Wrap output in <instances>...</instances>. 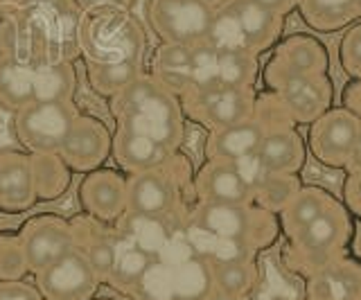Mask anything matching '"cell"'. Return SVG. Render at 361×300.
Returning a JSON list of instances; mask_svg holds the SVG:
<instances>
[{
  "label": "cell",
  "mask_w": 361,
  "mask_h": 300,
  "mask_svg": "<svg viewBox=\"0 0 361 300\" xmlns=\"http://www.w3.org/2000/svg\"><path fill=\"white\" fill-rule=\"evenodd\" d=\"M111 113L116 125L149 136L169 151H178L183 144L185 120L180 99L158 84L149 73H142L116 97H111Z\"/></svg>",
  "instance_id": "cell-1"
},
{
  "label": "cell",
  "mask_w": 361,
  "mask_h": 300,
  "mask_svg": "<svg viewBox=\"0 0 361 300\" xmlns=\"http://www.w3.org/2000/svg\"><path fill=\"white\" fill-rule=\"evenodd\" d=\"M77 0H0V20L16 25L45 57L79 59Z\"/></svg>",
  "instance_id": "cell-2"
},
{
  "label": "cell",
  "mask_w": 361,
  "mask_h": 300,
  "mask_svg": "<svg viewBox=\"0 0 361 300\" xmlns=\"http://www.w3.org/2000/svg\"><path fill=\"white\" fill-rule=\"evenodd\" d=\"M77 43L84 63H145L147 57L145 23L124 7L82 9Z\"/></svg>",
  "instance_id": "cell-3"
},
{
  "label": "cell",
  "mask_w": 361,
  "mask_h": 300,
  "mask_svg": "<svg viewBox=\"0 0 361 300\" xmlns=\"http://www.w3.org/2000/svg\"><path fill=\"white\" fill-rule=\"evenodd\" d=\"M77 68L68 59H0V106L18 111L27 104L75 99Z\"/></svg>",
  "instance_id": "cell-4"
},
{
  "label": "cell",
  "mask_w": 361,
  "mask_h": 300,
  "mask_svg": "<svg viewBox=\"0 0 361 300\" xmlns=\"http://www.w3.org/2000/svg\"><path fill=\"white\" fill-rule=\"evenodd\" d=\"M188 185V161L176 151L161 168L127 176V215L178 221Z\"/></svg>",
  "instance_id": "cell-5"
},
{
  "label": "cell",
  "mask_w": 361,
  "mask_h": 300,
  "mask_svg": "<svg viewBox=\"0 0 361 300\" xmlns=\"http://www.w3.org/2000/svg\"><path fill=\"white\" fill-rule=\"evenodd\" d=\"M79 113L75 99L27 104L14 111V136L27 154H59Z\"/></svg>",
  "instance_id": "cell-6"
},
{
  "label": "cell",
  "mask_w": 361,
  "mask_h": 300,
  "mask_svg": "<svg viewBox=\"0 0 361 300\" xmlns=\"http://www.w3.org/2000/svg\"><path fill=\"white\" fill-rule=\"evenodd\" d=\"M214 7L208 0H147L145 18L161 43L197 46L208 37Z\"/></svg>",
  "instance_id": "cell-7"
},
{
  "label": "cell",
  "mask_w": 361,
  "mask_h": 300,
  "mask_svg": "<svg viewBox=\"0 0 361 300\" xmlns=\"http://www.w3.org/2000/svg\"><path fill=\"white\" fill-rule=\"evenodd\" d=\"M257 80V54L226 52L206 41L192 46V88H253Z\"/></svg>",
  "instance_id": "cell-8"
},
{
  "label": "cell",
  "mask_w": 361,
  "mask_h": 300,
  "mask_svg": "<svg viewBox=\"0 0 361 300\" xmlns=\"http://www.w3.org/2000/svg\"><path fill=\"white\" fill-rule=\"evenodd\" d=\"M178 99L183 106V115H190L208 129L228 127L253 118L255 113L253 88H192Z\"/></svg>",
  "instance_id": "cell-9"
},
{
  "label": "cell",
  "mask_w": 361,
  "mask_h": 300,
  "mask_svg": "<svg viewBox=\"0 0 361 300\" xmlns=\"http://www.w3.org/2000/svg\"><path fill=\"white\" fill-rule=\"evenodd\" d=\"M34 275H37V289L43 300H90L102 282L86 253L79 246Z\"/></svg>",
  "instance_id": "cell-10"
},
{
  "label": "cell",
  "mask_w": 361,
  "mask_h": 300,
  "mask_svg": "<svg viewBox=\"0 0 361 300\" xmlns=\"http://www.w3.org/2000/svg\"><path fill=\"white\" fill-rule=\"evenodd\" d=\"M30 273L45 269L77 246L75 224L59 215H39L27 219L18 230Z\"/></svg>",
  "instance_id": "cell-11"
},
{
  "label": "cell",
  "mask_w": 361,
  "mask_h": 300,
  "mask_svg": "<svg viewBox=\"0 0 361 300\" xmlns=\"http://www.w3.org/2000/svg\"><path fill=\"white\" fill-rule=\"evenodd\" d=\"M113 133L104 120L90 113H79L75 125L63 140L59 156L73 172L88 174L93 170L104 168L111 156Z\"/></svg>",
  "instance_id": "cell-12"
},
{
  "label": "cell",
  "mask_w": 361,
  "mask_h": 300,
  "mask_svg": "<svg viewBox=\"0 0 361 300\" xmlns=\"http://www.w3.org/2000/svg\"><path fill=\"white\" fill-rule=\"evenodd\" d=\"M79 204L99 224H118L127 215V176L106 168L88 172L79 185Z\"/></svg>",
  "instance_id": "cell-13"
},
{
  "label": "cell",
  "mask_w": 361,
  "mask_h": 300,
  "mask_svg": "<svg viewBox=\"0 0 361 300\" xmlns=\"http://www.w3.org/2000/svg\"><path fill=\"white\" fill-rule=\"evenodd\" d=\"M361 122L350 111H330L316 120L312 131V149L327 165H345L357 142Z\"/></svg>",
  "instance_id": "cell-14"
},
{
  "label": "cell",
  "mask_w": 361,
  "mask_h": 300,
  "mask_svg": "<svg viewBox=\"0 0 361 300\" xmlns=\"http://www.w3.org/2000/svg\"><path fill=\"white\" fill-rule=\"evenodd\" d=\"M195 196L203 204H251L253 192L244 183L233 161L208 158L192 179Z\"/></svg>",
  "instance_id": "cell-15"
},
{
  "label": "cell",
  "mask_w": 361,
  "mask_h": 300,
  "mask_svg": "<svg viewBox=\"0 0 361 300\" xmlns=\"http://www.w3.org/2000/svg\"><path fill=\"white\" fill-rule=\"evenodd\" d=\"M274 88L280 106L300 122H310L323 115L327 102H330V84L323 73L293 75L278 82Z\"/></svg>",
  "instance_id": "cell-16"
},
{
  "label": "cell",
  "mask_w": 361,
  "mask_h": 300,
  "mask_svg": "<svg viewBox=\"0 0 361 300\" xmlns=\"http://www.w3.org/2000/svg\"><path fill=\"white\" fill-rule=\"evenodd\" d=\"M37 204L32 156L27 151H0V210L20 215Z\"/></svg>",
  "instance_id": "cell-17"
},
{
  "label": "cell",
  "mask_w": 361,
  "mask_h": 300,
  "mask_svg": "<svg viewBox=\"0 0 361 300\" xmlns=\"http://www.w3.org/2000/svg\"><path fill=\"white\" fill-rule=\"evenodd\" d=\"M323 65L325 52L319 46V41L296 35L278 48L276 57L271 59L267 68V80L271 86H276L278 82L293 75H319L323 73Z\"/></svg>",
  "instance_id": "cell-18"
},
{
  "label": "cell",
  "mask_w": 361,
  "mask_h": 300,
  "mask_svg": "<svg viewBox=\"0 0 361 300\" xmlns=\"http://www.w3.org/2000/svg\"><path fill=\"white\" fill-rule=\"evenodd\" d=\"M176 151H169L161 142H156L149 136H142L138 131H131L127 127L116 125V133H113V147L111 156L124 172L135 174V172H147L154 168H161L169 156H174Z\"/></svg>",
  "instance_id": "cell-19"
},
{
  "label": "cell",
  "mask_w": 361,
  "mask_h": 300,
  "mask_svg": "<svg viewBox=\"0 0 361 300\" xmlns=\"http://www.w3.org/2000/svg\"><path fill=\"white\" fill-rule=\"evenodd\" d=\"M228 7L233 9L246 46L253 54L269 50L282 35L285 16L274 9L259 5L255 0H228Z\"/></svg>",
  "instance_id": "cell-20"
},
{
  "label": "cell",
  "mask_w": 361,
  "mask_h": 300,
  "mask_svg": "<svg viewBox=\"0 0 361 300\" xmlns=\"http://www.w3.org/2000/svg\"><path fill=\"white\" fill-rule=\"evenodd\" d=\"M264 133L267 129L255 115L228 127L210 129V136L206 140V156L217 161H237L248 156V154L257 151Z\"/></svg>",
  "instance_id": "cell-21"
},
{
  "label": "cell",
  "mask_w": 361,
  "mask_h": 300,
  "mask_svg": "<svg viewBox=\"0 0 361 300\" xmlns=\"http://www.w3.org/2000/svg\"><path fill=\"white\" fill-rule=\"evenodd\" d=\"M149 75L167 91L180 97L192 86V46L161 43L152 54Z\"/></svg>",
  "instance_id": "cell-22"
},
{
  "label": "cell",
  "mask_w": 361,
  "mask_h": 300,
  "mask_svg": "<svg viewBox=\"0 0 361 300\" xmlns=\"http://www.w3.org/2000/svg\"><path fill=\"white\" fill-rule=\"evenodd\" d=\"M172 266L176 300H206L214 289L210 262L197 251H190L174 260H165Z\"/></svg>",
  "instance_id": "cell-23"
},
{
  "label": "cell",
  "mask_w": 361,
  "mask_h": 300,
  "mask_svg": "<svg viewBox=\"0 0 361 300\" xmlns=\"http://www.w3.org/2000/svg\"><path fill=\"white\" fill-rule=\"evenodd\" d=\"M257 154L269 172L274 174H291L300 168L305 147L296 131L291 129H269L259 142Z\"/></svg>",
  "instance_id": "cell-24"
},
{
  "label": "cell",
  "mask_w": 361,
  "mask_h": 300,
  "mask_svg": "<svg viewBox=\"0 0 361 300\" xmlns=\"http://www.w3.org/2000/svg\"><path fill=\"white\" fill-rule=\"evenodd\" d=\"M37 201H56L61 199L73 181V170L59 154H30Z\"/></svg>",
  "instance_id": "cell-25"
},
{
  "label": "cell",
  "mask_w": 361,
  "mask_h": 300,
  "mask_svg": "<svg viewBox=\"0 0 361 300\" xmlns=\"http://www.w3.org/2000/svg\"><path fill=\"white\" fill-rule=\"evenodd\" d=\"M86 80L90 91L99 97H116L122 88H127L133 80L145 73V63L122 61V63H84Z\"/></svg>",
  "instance_id": "cell-26"
},
{
  "label": "cell",
  "mask_w": 361,
  "mask_h": 300,
  "mask_svg": "<svg viewBox=\"0 0 361 300\" xmlns=\"http://www.w3.org/2000/svg\"><path fill=\"white\" fill-rule=\"evenodd\" d=\"M154 258H149L145 251H140L135 244H131L127 237H122L120 232H116V258H113L111 273L106 277V282L113 285L120 292H127L133 287V282L138 280L140 273L147 269Z\"/></svg>",
  "instance_id": "cell-27"
},
{
  "label": "cell",
  "mask_w": 361,
  "mask_h": 300,
  "mask_svg": "<svg viewBox=\"0 0 361 300\" xmlns=\"http://www.w3.org/2000/svg\"><path fill=\"white\" fill-rule=\"evenodd\" d=\"M305 20L316 30H338L357 18L355 0H296Z\"/></svg>",
  "instance_id": "cell-28"
},
{
  "label": "cell",
  "mask_w": 361,
  "mask_h": 300,
  "mask_svg": "<svg viewBox=\"0 0 361 300\" xmlns=\"http://www.w3.org/2000/svg\"><path fill=\"white\" fill-rule=\"evenodd\" d=\"M133 300H176L172 266L165 260H152L129 289Z\"/></svg>",
  "instance_id": "cell-29"
},
{
  "label": "cell",
  "mask_w": 361,
  "mask_h": 300,
  "mask_svg": "<svg viewBox=\"0 0 361 300\" xmlns=\"http://www.w3.org/2000/svg\"><path fill=\"white\" fill-rule=\"evenodd\" d=\"M296 242L302 251L310 253H327L336 246V242L341 239V221H338L336 213L330 210H323V213L310 221L307 226L300 228L296 235Z\"/></svg>",
  "instance_id": "cell-30"
},
{
  "label": "cell",
  "mask_w": 361,
  "mask_h": 300,
  "mask_svg": "<svg viewBox=\"0 0 361 300\" xmlns=\"http://www.w3.org/2000/svg\"><path fill=\"white\" fill-rule=\"evenodd\" d=\"M327 208V196L321 194L319 190H300L291 196V201L282 208V224L285 228L296 235L300 228H305L319 217Z\"/></svg>",
  "instance_id": "cell-31"
},
{
  "label": "cell",
  "mask_w": 361,
  "mask_h": 300,
  "mask_svg": "<svg viewBox=\"0 0 361 300\" xmlns=\"http://www.w3.org/2000/svg\"><path fill=\"white\" fill-rule=\"evenodd\" d=\"M210 269L214 289L231 296H246V292L255 282V269L248 264V260L210 264Z\"/></svg>",
  "instance_id": "cell-32"
},
{
  "label": "cell",
  "mask_w": 361,
  "mask_h": 300,
  "mask_svg": "<svg viewBox=\"0 0 361 300\" xmlns=\"http://www.w3.org/2000/svg\"><path fill=\"white\" fill-rule=\"evenodd\" d=\"M30 273L18 232H0V282L23 280Z\"/></svg>",
  "instance_id": "cell-33"
},
{
  "label": "cell",
  "mask_w": 361,
  "mask_h": 300,
  "mask_svg": "<svg viewBox=\"0 0 361 300\" xmlns=\"http://www.w3.org/2000/svg\"><path fill=\"white\" fill-rule=\"evenodd\" d=\"M296 192L298 190H296V179H293V176L271 172L264 185L255 192V199L269 210H282Z\"/></svg>",
  "instance_id": "cell-34"
},
{
  "label": "cell",
  "mask_w": 361,
  "mask_h": 300,
  "mask_svg": "<svg viewBox=\"0 0 361 300\" xmlns=\"http://www.w3.org/2000/svg\"><path fill=\"white\" fill-rule=\"evenodd\" d=\"M233 165L237 168V172H240L244 183L251 187L253 199H255V192L264 185V181L269 179V174H271L267 170V165L262 163V158H259V154L253 151V154H248V156H242V158L233 161Z\"/></svg>",
  "instance_id": "cell-35"
},
{
  "label": "cell",
  "mask_w": 361,
  "mask_h": 300,
  "mask_svg": "<svg viewBox=\"0 0 361 300\" xmlns=\"http://www.w3.org/2000/svg\"><path fill=\"white\" fill-rule=\"evenodd\" d=\"M338 52H341L343 68L353 77H357V80H361V23L355 25L343 37L341 50H338Z\"/></svg>",
  "instance_id": "cell-36"
},
{
  "label": "cell",
  "mask_w": 361,
  "mask_h": 300,
  "mask_svg": "<svg viewBox=\"0 0 361 300\" xmlns=\"http://www.w3.org/2000/svg\"><path fill=\"white\" fill-rule=\"evenodd\" d=\"M0 300H43L37 285L23 282V280H9L0 282Z\"/></svg>",
  "instance_id": "cell-37"
},
{
  "label": "cell",
  "mask_w": 361,
  "mask_h": 300,
  "mask_svg": "<svg viewBox=\"0 0 361 300\" xmlns=\"http://www.w3.org/2000/svg\"><path fill=\"white\" fill-rule=\"evenodd\" d=\"M79 9H90V7H124L133 9L135 0H77Z\"/></svg>",
  "instance_id": "cell-38"
},
{
  "label": "cell",
  "mask_w": 361,
  "mask_h": 300,
  "mask_svg": "<svg viewBox=\"0 0 361 300\" xmlns=\"http://www.w3.org/2000/svg\"><path fill=\"white\" fill-rule=\"evenodd\" d=\"M255 3L264 5L269 9H274V12H278L282 16H285L287 12H291V9L296 7V0H255Z\"/></svg>",
  "instance_id": "cell-39"
},
{
  "label": "cell",
  "mask_w": 361,
  "mask_h": 300,
  "mask_svg": "<svg viewBox=\"0 0 361 300\" xmlns=\"http://www.w3.org/2000/svg\"><path fill=\"white\" fill-rule=\"evenodd\" d=\"M350 199H353V204L361 210V172H357L353 179H350Z\"/></svg>",
  "instance_id": "cell-40"
},
{
  "label": "cell",
  "mask_w": 361,
  "mask_h": 300,
  "mask_svg": "<svg viewBox=\"0 0 361 300\" xmlns=\"http://www.w3.org/2000/svg\"><path fill=\"white\" fill-rule=\"evenodd\" d=\"M348 163H353L355 168H357V172H361V129H359V136H357V142H355L353 154H350Z\"/></svg>",
  "instance_id": "cell-41"
},
{
  "label": "cell",
  "mask_w": 361,
  "mask_h": 300,
  "mask_svg": "<svg viewBox=\"0 0 361 300\" xmlns=\"http://www.w3.org/2000/svg\"><path fill=\"white\" fill-rule=\"evenodd\" d=\"M206 300H244V296H231V294L219 292V289H212Z\"/></svg>",
  "instance_id": "cell-42"
},
{
  "label": "cell",
  "mask_w": 361,
  "mask_h": 300,
  "mask_svg": "<svg viewBox=\"0 0 361 300\" xmlns=\"http://www.w3.org/2000/svg\"><path fill=\"white\" fill-rule=\"evenodd\" d=\"M355 12H357V18H361V0H355Z\"/></svg>",
  "instance_id": "cell-43"
},
{
  "label": "cell",
  "mask_w": 361,
  "mask_h": 300,
  "mask_svg": "<svg viewBox=\"0 0 361 300\" xmlns=\"http://www.w3.org/2000/svg\"><path fill=\"white\" fill-rule=\"evenodd\" d=\"M90 300H93V298H90ZM97 300H111V298H97Z\"/></svg>",
  "instance_id": "cell-44"
}]
</instances>
